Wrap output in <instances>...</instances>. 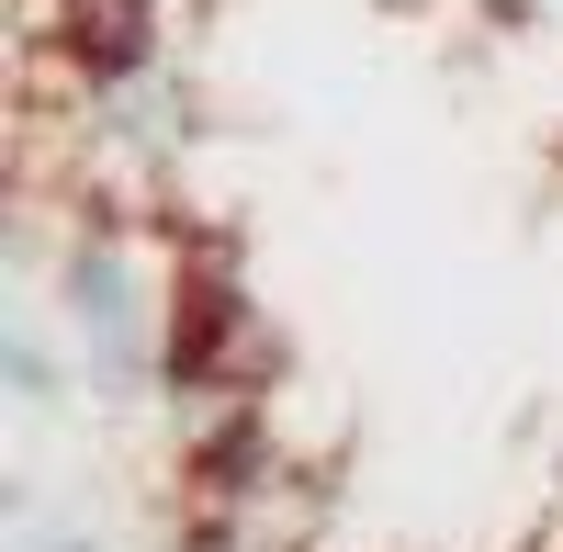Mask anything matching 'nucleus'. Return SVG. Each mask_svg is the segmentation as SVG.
I'll list each match as a JSON object with an SVG mask.
<instances>
[{"instance_id":"nucleus-3","label":"nucleus","mask_w":563,"mask_h":552,"mask_svg":"<svg viewBox=\"0 0 563 552\" xmlns=\"http://www.w3.org/2000/svg\"><path fill=\"white\" fill-rule=\"evenodd\" d=\"M45 552H90V541H45Z\"/></svg>"},{"instance_id":"nucleus-1","label":"nucleus","mask_w":563,"mask_h":552,"mask_svg":"<svg viewBox=\"0 0 563 552\" xmlns=\"http://www.w3.org/2000/svg\"><path fill=\"white\" fill-rule=\"evenodd\" d=\"M169 271H180V249H158L135 214L79 203L68 249H57V316L79 328V361H90L102 395L158 384V361H169Z\"/></svg>"},{"instance_id":"nucleus-2","label":"nucleus","mask_w":563,"mask_h":552,"mask_svg":"<svg viewBox=\"0 0 563 552\" xmlns=\"http://www.w3.org/2000/svg\"><path fill=\"white\" fill-rule=\"evenodd\" d=\"M0 373H12V395H34V406L57 395V361H45V339H34V328H12V339H0Z\"/></svg>"}]
</instances>
